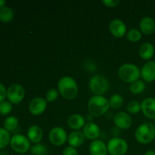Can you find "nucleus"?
<instances>
[{"label":"nucleus","mask_w":155,"mask_h":155,"mask_svg":"<svg viewBox=\"0 0 155 155\" xmlns=\"http://www.w3.org/2000/svg\"><path fill=\"white\" fill-rule=\"evenodd\" d=\"M58 90L65 99H74L78 95L79 88L77 82L73 77L65 76L58 82Z\"/></svg>","instance_id":"1"},{"label":"nucleus","mask_w":155,"mask_h":155,"mask_svg":"<svg viewBox=\"0 0 155 155\" xmlns=\"http://www.w3.org/2000/svg\"><path fill=\"white\" fill-rule=\"evenodd\" d=\"M89 114L94 117H99L105 114L110 108L109 101L103 95H93L88 101Z\"/></svg>","instance_id":"2"},{"label":"nucleus","mask_w":155,"mask_h":155,"mask_svg":"<svg viewBox=\"0 0 155 155\" xmlns=\"http://www.w3.org/2000/svg\"><path fill=\"white\" fill-rule=\"evenodd\" d=\"M135 138L139 143L146 145L155 139V127L150 122L141 124L135 132Z\"/></svg>","instance_id":"3"},{"label":"nucleus","mask_w":155,"mask_h":155,"mask_svg":"<svg viewBox=\"0 0 155 155\" xmlns=\"http://www.w3.org/2000/svg\"><path fill=\"white\" fill-rule=\"evenodd\" d=\"M118 76L123 81L131 84L139 80L141 77V70L134 64H124L118 69Z\"/></svg>","instance_id":"4"},{"label":"nucleus","mask_w":155,"mask_h":155,"mask_svg":"<svg viewBox=\"0 0 155 155\" xmlns=\"http://www.w3.org/2000/svg\"><path fill=\"white\" fill-rule=\"evenodd\" d=\"M89 87L95 95H103L108 90L109 83L104 76L96 74L89 80Z\"/></svg>","instance_id":"5"},{"label":"nucleus","mask_w":155,"mask_h":155,"mask_svg":"<svg viewBox=\"0 0 155 155\" xmlns=\"http://www.w3.org/2000/svg\"><path fill=\"white\" fill-rule=\"evenodd\" d=\"M10 146L13 151L19 154L27 153L31 148L30 141L28 138L21 134L14 135L11 138Z\"/></svg>","instance_id":"6"},{"label":"nucleus","mask_w":155,"mask_h":155,"mask_svg":"<svg viewBox=\"0 0 155 155\" xmlns=\"http://www.w3.org/2000/svg\"><path fill=\"white\" fill-rule=\"evenodd\" d=\"M108 154L110 155H125L129 149L127 142L120 137H114L107 144Z\"/></svg>","instance_id":"7"},{"label":"nucleus","mask_w":155,"mask_h":155,"mask_svg":"<svg viewBox=\"0 0 155 155\" xmlns=\"http://www.w3.org/2000/svg\"><path fill=\"white\" fill-rule=\"evenodd\" d=\"M25 96V89L21 84L15 83L7 89L6 98L12 104H18L21 103Z\"/></svg>","instance_id":"8"},{"label":"nucleus","mask_w":155,"mask_h":155,"mask_svg":"<svg viewBox=\"0 0 155 155\" xmlns=\"http://www.w3.org/2000/svg\"><path fill=\"white\" fill-rule=\"evenodd\" d=\"M68 134L66 130L60 127H55L51 129L48 134L50 142L54 146H61L68 141Z\"/></svg>","instance_id":"9"},{"label":"nucleus","mask_w":155,"mask_h":155,"mask_svg":"<svg viewBox=\"0 0 155 155\" xmlns=\"http://www.w3.org/2000/svg\"><path fill=\"white\" fill-rule=\"evenodd\" d=\"M47 107V101L42 97H36L29 104V111L32 115L39 116Z\"/></svg>","instance_id":"10"},{"label":"nucleus","mask_w":155,"mask_h":155,"mask_svg":"<svg viewBox=\"0 0 155 155\" xmlns=\"http://www.w3.org/2000/svg\"><path fill=\"white\" fill-rule=\"evenodd\" d=\"M114 124L120 130H128L133 124V119L127 113L120 111L117 113L114 117Z\"/></svg>","instance_id":"11"},{"label":"nucleus","mask_w":155,"mask_h":155,"mask_svg":"<svg viewBox=\"0 0 155 155\" xmlns=\"http://www.w3.org/2000/svg\"><path fill=\"white\" fill-rule=\"evenodd\" d=\"M109 30L114 37L121 38L127 33V26L120 19H114L109 24Z\"/></svg>","instance_id":"12"},{"label":"nucleus","mask_w":155,"mask_h":155,"mask_svg":"<svg viewBox=\"0 0 155 155\" xmlns=\"http://www.w3.org/2000/svg\"><path fill=\"white\" fill-rule=\"evenodd\" d=\"M141 77L147 83L155 80V61H148L141 69Z\"/></svg>","instance_id":"13"},{"label":"nucleus","mask_w":155,"mask_h":155,"mask_svg":"<svg viewBox=\"0 0 155 155\" xmlns=\"http://www.w3.org/2000/svg\"><path fill=\"white\" fill-rule=\"evenodd\" d=\"M141 110L146 117L155 120V98H147L141 103Z\"/></svg>","instance_id":"14"},{"label":"nucleus","mask_w":155,"mask_h":155,"mask_svg":"<svg viewBox=\"0 0 155 155\" xmlns=\"http://www.w3.org/2000/svg\"><path fill=\"white\" fill-rule=\"evenodd\" d=\"M83 133L84 134L86 139L94 141L98 139V138L100 136L101 130L96 124L90 122L85 124L84 127L83 128Z\"/></svg>","instance_id":"15"},{"label":"nucleus","mask_w":155,"mask_h":155,"mask_svg":"<svg viewBox=\"0 0 155 155\" xmlns=\"http://www.w3.org/2000/svg\"><path fill=\"white\" fill-rule=\"evenodd\" d=\"M89 150L91 155H107L108 154L107 145L100 139L92 141L89 145Z\"/></svg>","instance_id":"16"},{"label":"nucleus","mask_w":155,"mask_h":155,"mask_svg":"<svg viewBox=\"0 0 155 155\" xmlns=\"http://www.w3.org/2000/svg\"><path fill=\"white\" fill-rule=\"evenodd\" d=\"M85 139H86V137H85L83 132H80V130H77V131L71 132L68 135V142L70 146L77 148L84 144Z\"/></svg>","instance_id":"17"},{"label":"nucleus","mask_w":155,"mask_h":155,"mask_svg":"<svg viewBox=\"0 0 155 155\" xmlns=\"http://www.w3.org/2000/svg\"><path fill=\"white\" fill-rule=\"evenodd\" d=\"M27 137L29 140L34 144H38L40 142L43 137V132L41 127L37 125H33L30 127L27 132Z\"/></svg>","instance_id":"18"},{"label":"nucleus","mask_w":155,"mask_h":155,"mask_svg":"<svg viewBox=\"0 0 155 155\" xmlns=\"http://www.w3.org/2000/svg\"><path fill=\"white\" fill-rule=\"evenodd\" d=\"M141 32L145 35H150L155 30V22L151 17L146 16L142 18L139 23Z\"/></svg>","instance_id":"19"},{"label":"nucleus","mask_w":155,"mask_h":155,"mask_svg":"<svg viewBox=\"0 0 155 155\" xmlns=\"http://www.w3.org/2000/svg\"><path fill=\"white\" fill-rule=\"evenodd\" d=\"M68 124L70 128L77 131L84 127L86 124V120L81 114H74L69 117L68 120Z\"/></svg>","instance_id":"20"},{"label":"nucleus","mask_w":155,"mask_h":155,"mask_svg":"<svg viewBox=\"0 0 155 155\" xmlns=\"http://www.w3.org/2000/svg\"><path fill=\"white\" fill-rule=\"evenodd\" d=\"M139 56L143 60H150L154 54V47L151 42H145L141 45L139 50Z\"/></svg>","instance_id":"21"},{"label":"nucleus","mask_w":155,"mask_h":155,"mask_svg":"<svg viewBox=\"0 0 155 155\" xmlns=\"http://www.w3.org/2000/svg\"><path fill=\"white\" fill-rule=\"evenodd\" d=\"M18 119L15 116H8L5 118L3 123V128L7 131H13L16 130L18 127Z\"/></svg>","instance_id":"22"},{"label":"nucleus","mask_w":155,"mask_h":155,"mask_svg":"<svg viewBox=\"0 0 155 155\" xmlns=\"http://www.w3.org/2000/svg\"><path fill=\"white\" fill-rule=\"evenodd\" d=\"M14 18V12L8 6H4L0 8V21L2 22H9Z\"/></svg>","instance_id":"23"},{"label":"nucleus","mask_w":155,"mask_h":155,"mask_svg":"<svg viewBox=\"0 0 155 155\" xmlns=\"http://www.w3.org/2000/svg\"><path fill=\"white\" fill-rule=\"evenodd\" d=\"M11 136L8 131L3 127H0V149L6 148L10 144Z\"/></svg>","instance_id":"24"},{"label":"nucleus","mask_w":155,"mask_h":155,"mask_svg":"<svg viewBox=\"0 0 155 155\" xmlns=\"http://www.w3.org/2000/svg\"><path fill=\"white\" fill-rule=\"evenodd\" d=\"M145 83L140 80L131 83L130 86V92L134 94V95H138V94L142 93V92L145 90Z\"/></svg>","instance_id":"25"},{"label":"nucleus","mask_w":155,"mask_h":155,"mask_svg":"<svg viewBox=\"0 0 155 155\" xmlns=\"http://www.w3.org/2000/svg\"><path fill=\"white\" fill-rule=\"evenodd\" d=\"M110 107L114 109L120 108L124 104V98L120 94H114L109 99Z\"/></svg>","instance_id":"26"},{"label":"nucleus","mask_w":155,"mask_h":155,"mask_svg":"<svg viewBox=\"0 0 155 155\" xmlns=\"http://www.w3.org/2000/svg\"><path fill=\"white\" fill-rule=\"evenodd\" d=\"M142 32L138 29L133 28L129 30L127 33V38L129 41L132 42H137L142 39Z\"/></svg>","instance_id":"27"},{"label":"nucleus","mask_w":155,"mask_h":155,"mask_svg":"<svg viewBox=\"0 0 155 155\" xmlns=\"http://www.w3.org/2000/svg\"><path fill=\"white\" fill-rule=\"evenodd\" d=\"M30 152L33 155H45L47 153V148L42 144H35L30 148Z\"/></svg>","instance_id":"28"},{"label":"nucleus","mask_w":155,"mask_h":155,"mask_svg":"<svg viewBox=\"0 0 155 155\" xmlns=\"http://www.w3.org/2000/svg\"><path fill=\"white\" fill-rule=\"evenodd\" d=\"M13 105L9 101H3L0 102V115L5 116L12 112Z\"/></svg>","instance_id":"29"},{"label":"nucleus","mask_w":155,"mask_h":155,"mask_svg":"<svg viewBox=\"0 0 155 155\" xmlns=\"http://www.w3.org/2000/svg\"><path fill=\"white\" fill-rule=\"evenodd\" d=\"M127 111L133 114H136L141 111V104L137 101H131L127 105Z\"/></svg>","instance_id":"30"},{"label":"nucleus","mask_w":155,"mask_h":155,"mask_svg":"<svg viewBox=\"0 0 155 155\" xmlns=\"http://www.w3.org/2000/svg\"><path fill=\"white\" fill-rule=\"evenodd\" d=\"M58 95V90H57L56 89H50L45 95V100L48 102H52L57 99Z\"/></svg>","instance_id":"31"},{"label":"nucleus","mask_w":155,"mask_h":155,"mask_svg":"<svg viewBox=\"0 0 155 155\" xmlns=\"http://www.w3.org/2000/svg\"><path fill=\"white\" fill-rule=\"evenodd\" d=\"M62 155H78V151H77V148L68 146L63 150Z\"/></svg>","instance_id":"32"},{"label":"nucleus","mask_w":155,"mask_h":155,"mask_svg":"<svg viewBox=\"0 0 155 155\" xmlns=\"http://www.w3.org/2000/svg\"><path fill=\"white\" fill-rule=\"evenodd\" d=\"M102 3L108 8H114L117 6L120 3V2L117 0H104L102 1Z\"/></svg>","instance_id":"33"},{"label":"nucleus","mask_w":155,"mask_h":155,"mask_svg":"<svg viewBox=\"0 0 155 155\" xmlns=\"http://www.w3.org/2000/svg\"><path fill=\"white\" fill-rule=\"evenodd\" d=\"M6 95H7V89L2 83H0V102L5 101Z\"/></svg>","instance_id":"34"},{"label":"nucleus","mask_w":155,"mask_h":155,"mask_svg":"<svg viewBox=\"0 0 155 155\" xmlns=\"http://www.w3.org/2000/svg\"><path fill=\"white\" fill-rule=\"evenodd\" d=\"M93 119H94V117L92 116V115H91L90 114L86 115V117H85V120H86V121H88V123L92 122V121L93 120Z\"/></svg>","instance_id":"35"},{"label":"nucleus","mask_w":155,"mask_h":155,"mask_svg":"<svg viewBox=\"0 0 155 155\" xmlns=\"http://www.w3.org/2000/svg\"><path fill=\"white\" fill-rule=\"evenodd\" d=\"M144 155H155V151H154V150H148L147 151H145Z\"/></svg>","instance_id":"36"},{"label":"nucleus","mask_w":155,"mask_h":155,"mask_svg":"<svg viewBox=\"0 0 155 155\" xmlns=\"http://www.w3.org/2000/svg\"><path fill=\"white\" fill-rule=\"evenodd\" d=\"M5 4L6 2L5 1V0H0V8L4 7V6H5Z\"/></svg>","instance_id":"37"},{"label":"nucleus","mask_w":155,"mask_h":155,"mask_svg":"<svg viewBox=\"0 0 155 155\" xmlns=\"http://www.w3.org/2000/svg\"><path fill=\"white\" fill-rule=\"evenodd\" d=\"M154 127H155V120H154Z\"/></svg>","instance_id":"38"}]
</instances>
